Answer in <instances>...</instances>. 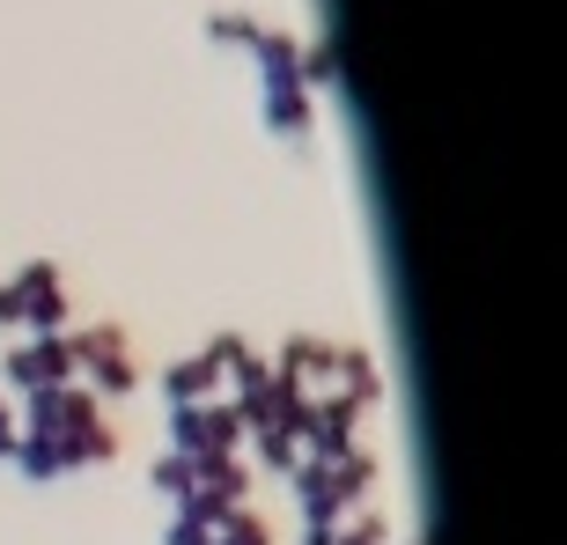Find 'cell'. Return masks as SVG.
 I'll use <instances>...</instances> for the list:
<instances>
[{
    "label": "cell",
    "instance_id": "52a82bcc",
    "mask_svg": "<svg viewBox=\"0 0 567 545\" xmlns=\"http://www.w3.org/2000/svg\"><path fill=\"white\" fill-rule=\"evenodd\" d=\"M332 339H317V332H295L288 347H280L274 354V383L280 391H324V383H332Z\"/></svg>",
    "mask_w": 567,
    "mask_h": 545
},
{
    "label": "cell",
    "instance_id": "e0dca14e",
    "mask_svg": "<svg viewBox=\"0 0 567 545\" xmlns=\"http://www.w3.org/2000/svg\"><path fill=\"white\" fill-rule=\"evenodd\" d=\"M214 545H274V524H266V516L244 502V508H229V516L214 524Z\"/></svg>",
    "mask_w": 567,
    "mask_h": 545
},
{
    "label": "cell",
    "instance_id": "2e32d148",
    "mask_svg": "<svg viewBox=\"0 0 567 545\" xmlns=\"http://www.w3.org/2000/svg\"><path fill=\"white\" fill-rule=\"evenodd\" d=\"M332 545H391V516L383 508H347L332 524Z\"/></svg>",
    "mask_w": 567,
    "mask_h": 545
},
{
    "label": "cell",
    "instance_id": "8992f818",
    "mask_svg": "<svg viewBox=\"0 0 567 545\" xmlns=\"http://www.w3.org/2000/svg\"><path fill=\"white\" fill-rule=\"evenodd\" d=\"M295 442H302V457H317V464L361 450V405L339 399V391H310V413H302V435Z\"/></svg>",
    "mask_w": 567,
    "mask_h": 545
},
{
    "label": "cell",
    "instance_id": "5b68a950",
    "mask_svg": "<svg viewBox=\"0 0 567 545\" xmlns=\"http://www.w3.org/2000/svg\"><path fill=\"white\" fill-rule=\"evenodd\" d=\"M251 502V464H244V450H221V457H199L192 464V494L177 508L185 516H199V524H221L229 508Z\"/></svg>",
    "mask_w": 567,
    "mask_h": 545
},
{
    "label": "cell",
    "instance_id": "7402d4cb",
    "mask_svg": "<svg viewBox=\"0 0 567 545\" xmlns=\"http://www.w3.org/2000/svg\"><path fill=\"white\" fill-rule=\"evenodd\" d=\"M295 545H332V524H302V531H295Z\"/></svg>",
    "mask_w": 567,
    "mask_h": 545
},
{
    "label": "cell",
    "instance_id": "8fae6325",
    "mask_svg": "<svg viewBox=\"0 0 567 545\" xmlns=\"http://www.w3.org/2000/svg\"><path fill=\"white\" fill-rule=\"evenodd\" d=\"M214 391H221V369H214L207 354H177L163 369V399L169 405H207Z\"/></svg>",
    "mask_w": 567,
    "mask_h": 545
},
{
    "label": "cell",
    "instance_id": "7c38bea8",
    "mask_svg": "<svg viewBox=\"0 0 567 545\" xmlns=\"http://www.w3.org/2000/svg\"><path fill=\"white\" fill-rule=\"evenodd\" d=\"M332 391L354 405H377L383 399V377H377V354H361V347H339L332 354Z\"/></svg>",
    "mask_w": 567,
    "mask_h": 545
},
{
    "label": "cell",
    "instance_id": "ac0fdd59",
    "mask_svg": "<svg viewBox=\"0 0 567 545\" xmlns=\"http://www.w3.org/2000/svg\"><path fill=\"white\" fill-rule=\"evenodd\" d=\"M147 486H155L163 502H185V494H192V457L163 450V457H155V472H147Z\"/></svg>",
    "mask_w": 567,
    "mask_h": 545
},
{
    "label": "cell",
    "instance_id": "9a60e30c",
    "mask_svg": "<svg viewBox=\"0 0 567 545\" xmlns=\"http://www.w3.org/2000/svg\"><path fill=\"white\" fill-rule=\"evenodd\" d=\"M8 464H16V472H22V480H30V486H52V480H66L60 450H52V442H44V435H22V442H16V457H8Z\"/></svg>",
    "mask_w": 567,
    "mask_h": 545
},
{
    "label": "cell",
    "instance_id": "ffe728a7",
    "mask_svg": "<svg viewBox=\"0 0 567 545\" xmlns=\"http://www.w3.org/2000/svg\"><path fill=\"white\" fill-rule=\"evenodd\" d=\"M163 545H214V524H199V516H169V531H163Z\"/></svg>",
    "mask_w": 567,
    "mask_h": 545
},
{
    "label": "cell",
    "instance_id": "7a4b0ae2",
    "mask_svg": "<svg viewBox=\"0 0 567 545\" xmlns=\"http://www.w3.org/2000/svg\"><path fill=\"white\" fill-rule=\"evenodd\" d=\"M44 383H74V347H66V332H30L0 354V391H8V405L44 391Z\"/></svg>",
    "mask_w": 567,
    "mask_h": 545
},
{
    "label": "cell",
    "instance_id": "4fadbf2b",
    "mask_svg": "<svg viewBox=\"0 0 567 545\" xmlns=\"http://www.w3.org/2000/svg\"><path fill=\"white\" fill-rule=\"evenodd\" d=\"M244 442H251V457H244L251 472H280V480H288L295 464H302V442H295L288 428H251Z\"/></svg>",
    "mask_w": 567,
    "mask_h": 545
},
{
    "label": "cell",
    "instance_id": "d6986e66",
    "mask_svg": "<svg viewBox=\"0 0 567 545\" xmlns=\"http://www.w3.org/2000/svg\"><path fill=\"white\" fill-rule=\"evenodd\" d=\"M258 30H266V22H251V16H207V38L229 44V52H251Z\"/></svg>",
    "mask_w": 567,
    "mask_h": 545
},
{
    "label": "cell",
    "instance_id": "5bb4252c",
    "mask_svg": "<svg viewBox=\"0 0 567 545\" xmlns=\"http://www.w3.org/2000/svg\"><path fill=\"white\" fill-rule=\"evenodd\" d=\"M369 486H377V457H369V450H347V457H332V494H339V516L369 502Z\"/></svg>",
    "mask_w": 567,
    "mask_h": 545
},
{
    "label": "cell",
    "instance_id": "9c48e42d",
    "mask_svg": "<svg viewBox=\"0 0 567 545\" xmlns=\"http://www.w3.org/2000/svg\"><path fill=\"white\" fill-rule=\"evenodd\" d=\"M288 494H295V516L302 524H339V494H332V464L302 457L288 472Z\"/></svg>",
    "mask_w": 567,
    "mask_h": 545
},
{
    "label": "cell",
    "instance_id": "277c9868",
    "mask_svg": "<svg viewBox=\"0 0 567 545\" xmlns=\"http://www.w3.org/2000/svg\"><path fill=\"white\" fill-rule=\"evenodd\" d=\"M0 288H8V302H16V332H66V280H60L52 258L16 266Z\"/></svg>",
    "mask_w": 567,
    "mask_h": 545
},
{
    "label": "cell",
    "instance_id": "ba28073f",
    "mask_svg": "<svg viewBox=\"0 0 567 545\" xmlns=\"http://www.w3.org/2000/svg\"><path fill=\"white\" fill-rule=\"evenodd\" d=\"M251 66H258V89H302V38H288V30H258Z\"/></svg>",
    "mask_w": 567,
    "mask_h": 545
},
{
    "label": "cell",
    "instance_id": "30bf717a",
    "mask_svg": "<svg viewBox=\"0 0 567 545\" xmlns=\"http://www.w3.org/2000/svg\"><path fill=\"white\" fill-rule=\"evenodd\" d=\"M258 119H266L274 141H310L317 104H310V89H258Z\"/></svg>",
    "mask_w": 567,
    "mask_h": 545
},
{
    "label": "cell",
    "instance_id": "44dd1931",
    "mask_svg": "<svg viewBox=\"0 0 567 545\" xmlns=\"http://www.w3.org/2000/svg\"><path fill=\"white\" fill-rule=\"evenodd\" d=\"M16 442H22V428H16V405L0 399V464L16 457Z\"/></svg>",
    "mask_w": 567,
    "mask_h": 545
},
{
    "label": "cell",
    "instance_id": "3957f363",
    "mask_svg": "<svg viewBox=\"0 0 567 545\" xmlns=\"http://www.w3.org/2000/svg\"><path fill=\"white\" fill-rule=\"evenodd\" d=\"M169 450L177 457H221V450H244V413L229 399H207V405H169Z\"/></svg>",
    "mask_w": 567,
    "mask_h": 545
},
{
    "label": "cell",
    "instance_id": "6da1fadb",
    "mask_svg": "<svg viewBox=\"0 0 567 545\" xmlns=\"http://www.w3.org/2000/svg\"><path fill=\"white\" fill-rule=\"evenodd\" d=\"M66 347H74V383L96 405H118L141 391V369H133V347L118 325H82V332H66Z\"/></svg>",
    "mask_w": 567,
    "mask_h": 545
}]
</instances>
